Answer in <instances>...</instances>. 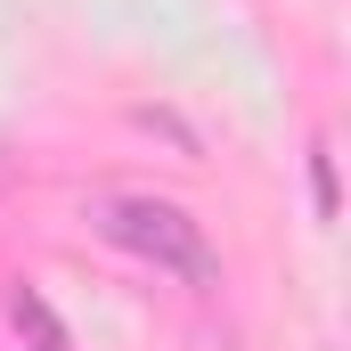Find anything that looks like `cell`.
I'll return each mask as SVG.
<instances>
[{"label": "cell", "mask_w": 351, "mask_h": 351, "mask_svg": "<svg viewBox=\"0 0 351 351\" xmlns=\"http://www.w3.org/2000/svg\"><path fill=\"white\" fill-rule=\"evenodd\" d=\"M98 237H114L123 254H139V262L172 269L180 286H221V254H213V237H204V221L172 204V196H98Z\"/></svg>", "instance_id": "1"}, {"label": "cell", "mask_w": 351, "mask_h": 351, "mask_svg": "<svg viewBox=\"0 0 351 351\" xmlns=\"http://www.w3.org/2000/svg\"><path fill=\"white\" fill-rule=\"evenodd\" d=\"M8 327L25 335V351H74L66 319L49 311V294H41V286H8Z\"/></svg>", "instance_id": "2"}, {"label": "cell", "mask_w": 351, "mask_h": 351, "mask_svg": "<svg viewBox=\"0 0 351 351\" xmlns=\"http://www.w3.org/2000/svg\"><path fill=\"white\" fill-rule=\"evenodd\" d=\"M311 204H319V221H335V147L327 139L311 147Z\"/></svg>", "instance_id": "3"}]
</instances>
